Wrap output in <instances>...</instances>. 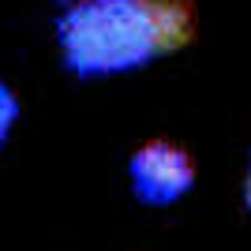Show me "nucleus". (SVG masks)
I'll use <instances>...</instances> for the list:
<instances>
[{"mask_svg": "<svg viewBox=\"0 0 251 251\" xmlns=\"http://www.w3.org/2000/svg\"><path fill=\"white\" fill-rule=\"evenodd\" d=\"M131 188L143 202L150 206H165V202L180 199L195 180V161L188 150H180L176 143H147L131 154Z\"/></svg>", "mask_w": 251, "mask_h": 251, "instance_id": "2", "label": "nucleus"}, {"mask_svg": "<svg viewBox=\"0 0 251 251\" xmlns=\"http://www.w3.org/2000/svg\"><path fill=\"white\" fill-rule=\"evenodd\" d=\"M15 116H19V101L11 94L8 86L0 83V147H4V139H8L11 124H15Z\"/></svg>", "mask_w": 251, "mask_h": 251, "instance_id": "3", "label": "nucleus"}, {"mask_svg": "<svg viewBox=\"0 0 251 251\" xmlns=\"http://www.w3.org/2000/svg\"><path fill=\"white\" fill-rule=\"evenodd\" d=\"M244 199H248V210H251V165H248V188H244Z\"/></svg>", "mask_w": 251, "mask_h": 251, "instance_id": "4", "label": "nucleus"}, {"mask_svg": "<svg viewBox=\"0 0 251 251\" xmlns=\"http://www.w3.org/2000/svg\"><path fill=\"white\" fill-rule=\"evenodd\" d=\"M191 30L195 11L188 0H72L60 11L56 42L75 75L94 79L180 49Z\"/></svg>", "mask_w": 251, "mask_h": 251, "instance_id": "1", "label": "nucleus"}]
</instances>
